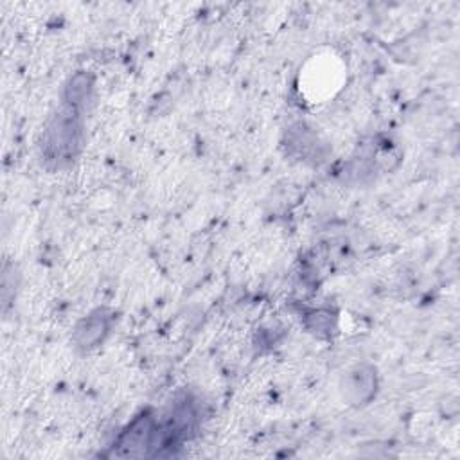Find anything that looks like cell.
Listing matches in <instances>:
<instances>
[{
	"label": "cell",
	"mask_w": 460,
	"mask_h": 460,
	"mask_svg": "<svg viewBox=\"0 0 460 460\" xmlns=\"http://www.w3.org/2000/svg\"><path fill=\"white\" fill-rule=\"evenodd\" d=\"M90 92H92L90 77L86 74L79 72L70 79L68 86L65 88V104L83 110V106L90 99Z\"/></svg>",
	"instance_id": "cell-5"
},
{
	"label": "cell",
	"mask_w": 460,
	"mask_h": 460,
	"mask_svg": "<svg viewBox=\"0 0 460 460\" xmlns=\"http://www.w3.org/2000/svg\"><path fill=\"white\" fill-rule=\"evenodd\" d=\"M83 142V124H81V110L70 104H65L45 129L43 138V153L49 160L68 162L81 149Z\"/></svg>",
	"instance_id": "cell-1"
},
{
	"label": "cell",
	"mask_w": 460,
	"mask_h": 460,
	"mask_svg": "<svg viewBox=\"0 0 460 460\" xmlns=\"http://www.w3.org/2000/svg\"><path fill=\"white\" fill-rule=\"evenodd\" d=\"M376 370L370 365H358L343 379L345 397L352 404H367L376 395Z\"/></svg>",
	"instance_id": "cell-3"
},
{
	"label": "cell",
	"mask_w": 460,
	"mask_h": 460,
	"mask_svg": "<svg viewBox=\"0 0 460 460\" xmlns=\"http://www.w3.org/2000/svg\"><path fill=\"white\" fill-rule=\"evenodd\" d=\"M164 447L162 428L153 415L144 413L137 417L126 431L119 437L117 455L120 456H144L158 455V449Z\"/></svg>",
	"instance_id": "cell-2"
},
{
	"label": "cell",
	"mask_w": 460,
	"mask_h": 460,
	"mask_svg": "<svg viewBox=\"0 0 460 460\" xmlns=\"http://www.w3.org/2000/svg\"><path fill=\"white\" fill-rule=\"evenodd\" d=\"M110 331V314L104 309H95L88 316H84L74 332V341L83 347L90 349L95 347Z\"/></svg>",
	"instance_id": "cell-4"
}]
</instances>
